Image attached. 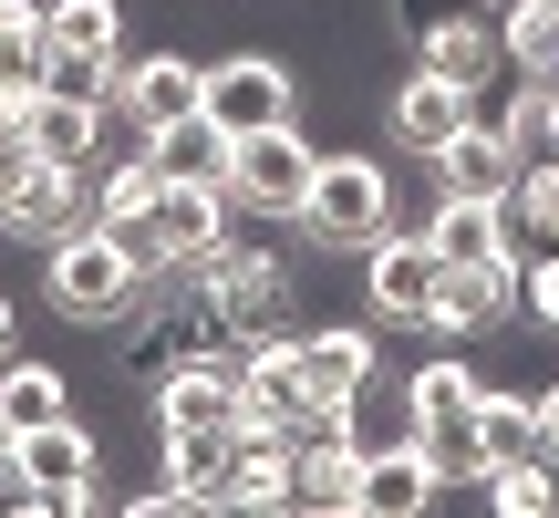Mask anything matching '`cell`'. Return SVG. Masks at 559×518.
Returning a JSON list of instances; mask_svg holds the SVG:
<instances>
[{"label":"cell","mask_w":559,"mask_h":518,"mask_svg":"<svg viewBox=\"0 0 559 518\" xmlns=\"http://www.w3.org/2000/svg\"><path fill=\"white\" fill-rule=\"evenodd\" d=\"M0 446H11V415H0Z\"/></svg>","instance_id":"cell-35"},{"label":"cell","mask_w":559,"mask_h":518,"mask_svg":"<svg viewBox=\"0 0 559 518\" xmlns=\"http://www.w3.org/2000/svg\"><path fill=\"white\" fill-rule=\"evenodd\" d=\"M290 508H321V518H362V436L342 415H321L311 436L290 446Z\"/></svg>","instance_id":"cell-9"},{"label":"cell","mask_w":559,"mask_h":518,"mask_svg":"<svg viewBox=\"0 0 559 518\" xmlns=\"http://www.w3.org/2000/svg\"><path fill=\"white\" fill-rule=\"evenodd\" d=\"M466 115H477V83H456V73H436V62H415V73L394 83V104H383V136H394L404 156H436Z\"/></svg>","instance_id":"cell-12"},{"label":"cell","mask_w":559,"mask_h":518,"mask_svg":"<svg viewBox=\"0 0 559 518\" xmlns=\"http://www.w3.org/2000/svg\"><path fill=\"white\" fill-rule=\"evenodd\" d=\"M0 415H11V436H21V425H52V415H73V384H62V363H32V353H11V363H0Z\"/></svg>","instance_id":"cell-24"},{"label":"cell","mask_w":559,"mask_h":518,"mask_svg":"<svg viewBox=\"0 0 559 518\" xmlns=\"http://www.w3.org/2000/svg\"><path fill=\"white\" fill-rule=\"evenodd\" d=\"M519 332H559V249H519Z\"/></svg>","instance_id":"cell-29"},{"label":"cell","mask_w":559,"mask_h":518,"mask_svg":"<svg viewBox=\"0 0 559 518\" xmlns=\"http://www.w3.org/2000/svg\"><path fill=\"white\" fill-rule=\"evenodd\" d=\"M0 11H11V0H0Z\"/></svg>","instance_id":"cell-36"},{"label":"cell","mask_w":559,"mask_h":518,"mask_svg":"<svg viewBox=\"0 0 559 518\" xmlns=\"http://www.w3.org/2000/svg\"><path fill=\"white\" fill-rule=\"evenodd\" d=\"M425 332L445 342H477V332H519V259H456L445 270V301Z\"/></svg>","instance_id":"cell-11"},{"label":"cell","mask_w":559,"mask_h":518,"mask_svg":"<svg viewBox=\"0 0 559 518\" xmlns=\"http://www.w3.org/2000/svg\"><path fill=\"white\" fill-rule=\"evenodd\" d=\"M198 73H207V62H187V52H115V94H104V115H124L135 136H156V125L198 115Z\"/></svg>","instance_id":"cell-10"},{"label":"cell","mask_w":559,"mask_h":518,"mask_svg":"<svg viewBox=\"0 0 559 518\" xmlns=\"http://www.w3.org/2000/svg\"><path fill=\"white\" fill-rule=\"evenodd\" d=\"M156 457H166V478H177V487H198V498L218 508L228 467H239V425H156Z\"/></svg>","instance_id":"cell-21"},{"label":"cell","mask_w":559,"mask_h":518,"mask_svg":"<svg viewBox=\"0 0 559 518\" xmlns=\"http://www.w3.org/2000/svg\"><path fill=\"white\" fill-rule=\"evenodd\" d=\"M145 395H156V425H239V353L207 342V353H187L177 374H156Z\"/></svg>","instance_id":"cell-15"},{"label":"cell","mask_w":559,"mask_h":518,"mask_svg":"<svg viewBox=\"0 0 559 518\" xmlns=\"http://www.w3.org/2000/svg\"><path fill=\"white\" fill-rule=\"evenodd\" d=\"M156 156H115V166H94V177H83V198H94V219L104 228H124V219H145V208H156Z\"/></svg>","instance_id":"cell-26"},{"label":"cell","mask_w":559,"mask_h":518,"mask_svg":"<svg viewBox=\"0 0 559 518\" xmlns=\"http://www.w3.org/2000/svg\"><path fill=\"white\" fill-rule=\"evenodd\" d=\"M187 280L207 291V311H218V342H228V353H249V342H280V332H290V270H280V249L228 239L218 259H198Z\"/></svg>","instance_id":"cell-3"},{"label":"cell","mask_w":559,"mask_h":518,"mask_svg":"<svg viewBox=\"0 0 559 518\" xmlns=\"http://www.w3.org/2000/svg\"><path fill=\"white\" fill-rule=\"evenodd\" d=\"M228 125H207V115H177V125H156L145 136V156H156V177L166 187H228Z\"/></svg>","instance_id":"cell-19"},{"label":"cell","mask_w":559,"mask_h":518,"mask_svg":"<svg viewBox=\"0 0 559 518\" xmlns=\"http://www.w3.org/2000/svg\"><path fill=\"white\" fill-rule=\"evenodd\" d=\"M425 239L445 249V270H456V259H519L508 198H436V208H425Z\"/></svg>","instance_id":"cell-18"},{"label":"cell","mask_w":559,"mask_h":518,"mask_svg":"<svg viewBox=\"0 0 559 518\" xmlns=\"http://www.w3.org/2000/svg\"><path fill=\"white\" fill-rule=\"evenodd\" d=\"M52 62H115L124 52V0H41Z\"/></svg>","instance_id":"cell-23"},{"label":"cell","mask_w":559,"mask_h":518,"mask_svg":"<svg viewBox=\"0 0 559 518\" xmlns=\"http://www.w3.org/2000/svg\"><path fill=\"white\" fill-rule=\"evenodd\" d=\"M11 457H21V478H32L52 508H115V487H104V457H94V436H83L73 415L21 425V436H11Z\"/></svg>","instance_id":"cell-8"},{"label":"cell","mask_w":559,"mask_h":518,"mask_svg":"<svg viewBox=\"0 0 559 518\" xmlns=\"http://www.w3.org/2000/svg\"><path fill=\"white\" fill-rule=\"evenodd\" d=\"M290 228H300L311 249H332V259H362L383 228H394V166H383V156H353V145L321 156V166H311V198H300Z\"/></svg>","instance_id":"cell-2"},{"label":"cell","mask_w":559,"mask_h":518,"mask_svg":"<svg viewBox=\"0 0 559 518\" xmlns=\"http://www.w3.org/2000/svg\"><path fill=\"white\" fill-rule=\"evenodd\" d=\"M104 94H73V83H41L32 94V145L52 166H73V177H94V156H104Z\"/></svg>","instance_id":"cell-17"},{"label":"cell","mask_w":559,"mask_h":518,"mask_svg":"<svg viewBox=\"0 0 559 518\" xmlns=\"http://www.w3.org/2000/svg\"><path fill=\"white\" fill-rule=\"evenodd\" d=\"M477 11H519V0H477Z\"/></svg>","instance_id":"cell-34"},{"label":"cell","mask_w":559,"mask_h":518,"mask_svg":"<svg viewBox=\"0 0 559 518\" xmlns=\"http://www.w3.org/2000/svg\"><path fill=\"white\" fill-rule=\"evenodd\" d=\"M415 62H436V73H456V83L508 73V52H498V11H477V0H466L456 21H436V32L415 42Z\"/></svg>","instance_id":"cell-22"},{"label":"cell","mask_w":559,"mask_h":518,"mask_svg":"<svg viewBox=\"0 0 559 518\" xmlns=\"http://www.w3.org/2000/svg\"><path fill=\"white\" fill-rule=\"evenodd\" d=\"M290 353H300V384H311L321 415H342L353 395H373V363H383L373 353V321H311Z\"/></svg>","instance_id":"cell-13"},{"label":"cell","mask_w":559,"mask_h":518,"mask_svg":"<svg viewBox=\"0 0 559 518\" xmlns=\"http://www.w3.org/2000/svg\"><path fill=\"white\" fill-rule=\"evenodd\" d=\"M135 291H145V270L124 259V239L104 219H73L52 249H41V301H52L62 321H83V332H115Z\"/></svg>","instance_id":"cell-1"},{"label":"cell","mask_w":559,"mask_h":518,"mask_svg":"<svg viewBox=\"0 0 559 518\" xmlns=\"http://www.w3.org/2000/svg\"><path fill=\"white\" fill-rule=\"evenodd\" d=\"M436 498H445V467L425 457V436L362 446V518H425Z\"/></svg>","instance_id":"cell-16"},{"label":"cell","mask_w":559,"mask_h":518,"mask_svg":"<svg viewBox=\"0 0 559 518\" xmlns=\"http://www.w3.org/2000/svg\"><path fill=\"white\" fill-rule=\"evenodd\" d=\"M73 219H94L83 177H73V166H52L32 136H11V145H0V239H41V249H52Z\"/></svg>","instance_id":"cell-4"},{"label":"cell","mask_w":559,"mask_h":518,"mask_svg":"<svg viewBox=\"0 0 559 518\" xmlns=\"http://www.w3.org/2000/svg\"><path fill=\"white\" fill-rule=\"evenodd\" d=\"M198 115L228 125V136L290 125V115H300V62H280V52H218V62L198 73Z\"/></svg>","instance_id":"cell-7"},{"label":"cell","mask_w":559,"mask_h":518,"mask_svg":"<svg viewBox=\"0 0 559 518\" xmlns=\"http://www.w3.org/2000/svg\"><path fill=\"white\" fill-rule=\"evenodd\" d=\"M456 11H466V0H394V32H404V42H425L436 21H456Z\"/></svg>","instance_id":"cell-31"},{"label":"cell","mask_w":559,"mask_h":518,"mask_svg":"<svg viewBox=\"0 0 559 518\" xmlns=\"http://www.w3.org/2000/svg\"><path fill=\"white\" fill-rule=\"evenodd\" d=\"M11 332H21V311H11V291H0V363H11Z\"/></svg>","instance_id":"cell-33"},{"label":"cell","mask_w":559,"mask_h":518,"mask_svg":"<svg viewBox=\"0 0 559 518\" xmlns=\"http://www.w3.org/2000/svg\"><path fill=\"white\" fill-rule=\"evenodd\" d=\"M0 83H52V32H41V0L0 11Z\"/></svg>","instance_id":"cell-27"},{"label":"cell","mask_w":559,"mask_h":518,"mask_svg":"<svg viewBox=\"0 0 559 518\" xmlns=\"http://www.w3.org/2000/svg\"><path fill=\"white\" fill-rule=\"evenodd\" d=\"M477 487H487V508H508V518H549V508H559V487H549L539 457H498V467H477Z\"/></svg>","instance_id":"cell-28"},{"label":"cell","mask_w":559,"mask_h":518,"mask_svg":"<svg viewBox=\"0 0 559 518\" xmlns=\"http://www.w3.org/2000/svg\"><path fill=\"white\" fill-rule=\"evenodd\" d=\"M311 166H321V145L300 136V115L290 125H260V136L228 145V208H249V219H300Z\"/></svg>","instance_id":"cell-5"},{"label":"cell","mask_w":559,"mask_h":518,"mask_svg":"<svg viewBox=\"0 0 559 518\" xmlns=\"http://www.w3.org/2000/svg\"><path fill=\"white\" fill-rule=\"evenodd\" d=\"M539 395V446H559V384H528Z\"/></svg>","instance_id":"cell-32"},{"label":"cell","mask_w":559,"mask_h":518,"mask_svg":"<svg viewBox=\"0 0 559 518\" xmlns=\"http://www.w3.org/2000/svg\"><path fill=\"white\" fill-rule=\"evenodd\" d=\"M477 395H487V374L445 342V353L415 363V384H404V436H425V425H445V415H477Z\"/></svg>","instance_id":"cell-20"},{"label":"cell","mask_w":559,"mask_h":518,"mask_svg":"<svg viewBox=\"0 0 559 518\" xmlns=\"http://www.w3.org/2000/svg\"><path fill=\"white\" fill-rule=\"evenodd\" d=\"M498 52H508V73L549 83L559 73V0H519V11H498Z\"/></svg>","instance_id":"cell-25"},{"label":"cell","mask_w":559,"mask_h":518,"mask_svg":"<svg viewBox=\"0 0 559 518\" xmlns=\"http://www.w3.org/2000/svg\"><path fill=\"white\" fill-rule=\"evenodd\" d=\"M425 177H436V198H508V187H519V145H508L498 115H466L456 136L425 156Z\"/></svg>","instance_id":"cell-14"},{"label":"cell","mask_w":559,"mask_h":518,"mask_svg":"<svg viewBox=\"0 0 559 518\" xmlns=\"http://www.w3.org/2000/svg\"><path fill=\"white\" fill-rule=\"evenodd\" d=\"M436 301H445V249L425 239V228H383L373 249H362V311L373 321H404V332H425L436 321Z\"/></svg>","instance_id":"cell-6"},{"label":"cell","mask_w":559,"mask_h":518,"mask_svg":"<svg viewBox=\"0 0 559 518\" xmlns=\"http://www.w3.org/2000/svg\"><path fill=\"white\" fill-rule=\"evenodd\" d=\"M207 498L198 487H177V478H156V487H135V498H124V518H198Z\"/></svg>","instance_id":"cell-30"}]
</instances>
